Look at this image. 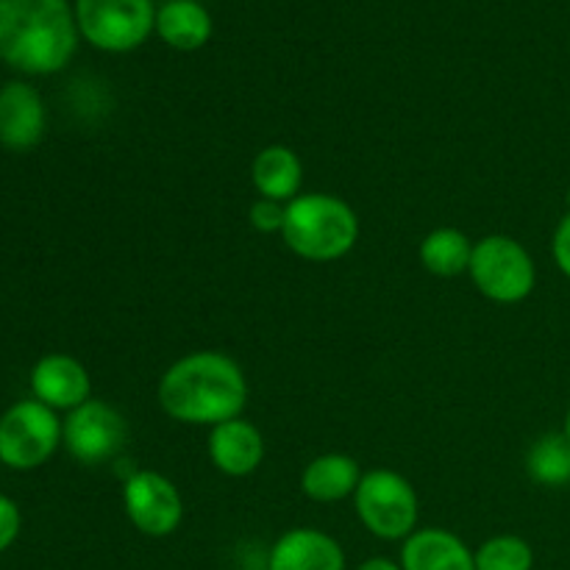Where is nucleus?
Masks as SVG:
<instances>
[{"mask_svg":"<svg viewBox=\"0 0 570 570\" xmlns=\"http://www.w3.org/2000/svg\"><path fill=\"white\" fill-rule=\"evenodd\" d=\"M156 399L167 417L184 426H220L243 417L248 379L237 360L220 351H193L159 379Z\"/></svg>","mask_w":570,"mask_h":570,"instance_id":"nucleus-1","label":"nucleus"},{"mask_svg":"<svg viewBox=\"0 0 570 570\" xmlns=\"http://www.w3.org/2000/svg\"><path fill=\"white\" fill-rule=\"evenodd\" d=\"M78 22L67 0H0V59L26 76L70 65Z\"/></svg>","mask_w":570,"mask_h":570,"instance_id":"nucleus-2","label":"nucleus"},{"mask_svg":"<svg viewBox=\"0 0 570 570\" xmlns=\"http://www.w3.org/2000/svg\"><path fill=\"white\" fill-rule=\"evenodd\" d=\"M282 239L306 262H337L360 239V217L348 200L328 193H301L287 204Z\"/></svg>","mask_w":570,"mask_h":570,"instance_id":"nucleus-3","label":"nucleus"},{"mask_svg":"<svg viewBox=\"0 0 570 570\" xmlns=\"http://www.w3.org/2000/svg\"><path fill=\"white\" fill-rule=\"evenodd\" d=\"M354 510L373 538L395 543L406 540L417 529L421 499L410 479L387 468H376L362 473V482L354 493Z\"/></svg>","mask_w":570,"mask_h":570,"instance_id":"nucleus-4","label":"nucleus"},{"mask_svg":"<svg viewBox=\"0 0 570 570\" xmlns=\"http://www.w3.org/2000/svg\"><path fill=\"white\" fill-rule=\"evenodd\" d=\"M468 276L493 304H521L532 295L538 267L532 254L510 234H490L473 243Z\"/></svg>","mask_w":570,"mask_h":570,"instance_id":"nucleus-5","label":"nucleus"},{"mask_svg":"<svg viewBox=\"0 0 570 570\" xmlns=\"http://www.w3.org/2000/svg\"><path fill=\"white\" fill-rule=\"evenodd\" d=\"M78 33L106 53L139 48L156 28L154 0H76Z\"/></svg>","mask_w":570,"mask_h":570,"instance_id":"nucleus-6","label":"nucleus"},{"mask_svg":"<svg viewBox=\"0 0 570 570\" xmlns=\"http://www.w3.org/2000/svg\"><path fill=\"white\" fill-rule=\"evenodd\" d=\"M61 445V421L42 401H17L0 417V462L11 471L45 465Z\"/></svg>","mask_w":570,"mask_h":570,"instance_id":"nucleus-7","label":"nucleus"},{"mask_svg":"<svg viewBox=\"0 0 570 570\" xmlns=\"http://www.w3.org/2000/svg\"><path fill=\"white\" fill-rule=\"evenodd\" d=\"M128 426L126 417L111 404L98 399H89L87 404L67 412L61 423V443L67 454L81 465H100L120 454L126 445Z\"/></svg>","mask_w":570,"mask_h":570,"instance_id":"nucleus-8","label":"nucleus"},{"mask_svg":"<svg viewBox=\"0 0 570 570\" xmlns=\"http://www.w3.org/2000/svg\"><path fill=\"white\" fill-rule=\"evenodd\" d=\"M122 510L145 538H170L184 521V499L176 484L156 471H137L122 484Z\"/></svg>","mask_w":570,"mask_h":570,"instance_id":"nucleus-9","label":"nucleus"},{"mask_svg":"<svg viewBox=\"0 0 570 570\" xmlns=\"http://www.w3.org/2000/svg\"><path fill=\"white\" fill-rule=\"evenodd\" d=\"M31 393L50 410L72 412L92 395L89 371L70 354H48L33 365Z\"/></svg>","mask_w":570,"mask_h":570,"instance_id":"nucleus-10","label":"nucleus"},{"mask_svg":"<svg viewBox=\"0 0 570 570\" xmlns=\"http://www.w3.org/2000/svg\"><path fill=\"white\" fill-rule=\"evenodd\" d=\"M267 570H345V551L332 534L298 527L284 532L267 551Z\"/></svg>","mask_w":570,"mask_h":570,"instance_id":"nucleus-11","label":"nucleus"},{"mask_svg":"<svg viewBox=\"0 0 570 570\" xmlns=\"http://www.w3.org/2000/svg\"><path fill=\"white\" fill-rule=\"evenodd\" d=\"M209 460L232 479L250 476L265 462V434L245 417L209 429Z\"/></svg>","mask_w":570,"mask_h":570,"instance_id":"nucleus-12","label":"nucleus"},{"mask_svg":"<svg viewBox=\"0 0 570 570\" xmlns=\"http://www.w3.org/2000/svg\"><path fill=\"white\" fill-rule=\"evenodd\" d=\"M45 137L42 95L26 81L0 89V145L9 150H31Z\"/></svg>","mask_w":570,"mask_h":570,"instance_id":"nucleus-13","label":"nucleus"},{"mask_svg":"<svg viewBox=\"0 0 570 570\" xmlns=\"http://www.w3.org/2000/svg\"><path fill=\"white\" fill-rule=\"evenodd\" d=\"M399 562L404 570H476V560L465 540L438 527L415 529L404 540Z\"/></svg>","mask_w":570,"mask_h":570,"instance_id":"nucleus-14","label":"nucleus"},{"mask_svg":"<svg viewBox=\"0 0 570 570\" xmlns=\"http://www.w3.org/2000/svg\"><path fill=\"white\" fill-rule=\"evenodd\" d=\"M362 482L360 462L348 454H321L301 473V493L317 504L351 499Z\"/></svg>","mask_w":570,"mask_h":570,"instance_id":"nucleus-15","label":"nucleus"},{"mask_svg":"<svg viewBox=\"0 0 570 570\" xmlns=\"http://www.w3.org/2000/svg\"><path fill=\"white\" fill-rule=\"evenodd\" d=\"M250 181H254L259 198L289 204L301 195L304 165H301L298 154L287 145H267L256 154L254 165H250Z\"/></svg>","mask_w":570,"mask_h":570,"instance_id":"nucleus-16","label":"nucleus"},{"mask_svg":"<svg viewBox=\"0 0 570 570\" xmlns=\"http://www.w3.org/2000/svg\"><path fill=\"white\" fill-rule=\"evenodd\" d=\"M156 33L176 50H198L212 37V17L195 0H167L156 9Z\"/></svg>","mask_w":570,"mask_h":570,"instance_id":"nucleus-17","label":"nucleus"},{"mask_svg":"<svg viewBox=\"0 0 570 570\" xmlns=\"http://www.w3.org/2000/svg\"><path fill=\"white\" fill-rule=\"evenodd\" d=\"M473 256V243L465 232L454 226L434 228L421 243V265L432 276L456 278L468 273Z\"/></svg>","mask_w":570,"mask_h":570,"instance_id":"nucleus-18","label":"nucleus"},{"mask_svg":"<svg viewBox=\"0 0 570 570\" xmlns=\"http://www.w3.org/2000/svg\"><path fill=\"white\" fill-rule=\"evenodd\" d=\"M527 471L543 488L570 484V443L566 434L551 432L534 440L527 454Z\"/></svg>","mask_w":570,"mask_h":570,"instance_id":"nucleus-19","label":"nucleus"},{"mask_svg":"<svg viewBox=\"0 0 570 570\" xmlns=\"http://www.w3.org/2000/svg\"><path fill=\"white\" fill-rule=\"evenodd\" d=\"M473 560L476 570H532L534 551L518 534H495L473 551Z\"/></svg>","mask_w":570,"mask_h":570,"instance_id":"nucleus-20","label":"nucleus"},{"mask_svg":"<svg viewBox=\"0 0 570 570\" xmlns=\"http://www.w3.org/2000/svg\"><path fill=\"white\" fill-rule=\"evenodd\" d=\"M284 215H287V204H278V200L271 198H256L248 212V220L259 234H282Z\"/></svg>","mask_w":570,"mask_h":570,"instance_id":"nucleus-21","label":"nucleus"},{"mask_svg":"<svg viewBox=\"0 0 570 570\" xmlns=\"http://www.w3.org/2000/svg\"><path fill=\"white\" fill-rule=\"evenodd\" d=\"M22 527L20 507L9 499V495H0V554L6 549H11V543L17 540Z\"/></svg>","mask_w":570,"mask_h":570,"instance_id":"nucleus-22","label":"nucleus"},{"mask_svg":"<svg viewBox=\"0 0 570 570\" xmlns=\"http://www.w3.org/2000/svg\"><path fill=\"white\" fill-rule=\"evenodd\" d=\"M551 254H554L557 267L570 278V212L557 223L554 239H551Z\"/></svg>","mask_w":570,"mask_h":570,"instance_id":"nucleus-23","label":"nucleus"},{"mask_svg":"<svg viewBox=\"0 0 570 570\" xmlns=\"http://www.w3.org/2000/svg\"><path fill=\"white\" fill-rule=\"evenodd\" d=\"M356 570H404V568H401V562L390 560V557H371V560L362 562Z\"/></svg>","mask_w":570,"mask_h":570,"instance_id":"nucleus-24","label":"nucleus"},{"mask_svg":"<svg viewBox=\"0 0 570 570\" xmlns=\"http://www.w3.org/2000/svg\"><path fill=\"white\" fill-rule=\"evenodd\" d=\"M562 434H566L568 443H570V410H568V415H566V429H562Z\"/></svg>","mask_w":570,"mask_h":570,"instance_id":"nucleus-25","label":"nucleus"},{"mask_svg":"<svg viewBox=\"0 0 570 570\" xmlns=\"http://www.w3.org/2000/svg\"><path fill=\"white\" fill-rule=\"evenodd\" d=\"M568 206H570V189H568ZM570 212V209H568Z\"/></svg>","mask_w":570,"mask_h":570,"instance_id":"nucleus-26","label":"nucleus"},{"mask_svg":"<svg viewBox=\"0 0 570 570\" xmlns=\"http://www.w3.org/2000/svg\"><path fill=\"white\" fill-rule=\"evenodd\" d=\"M265 570H267V568H265Z\"/></svg>","mask_w":570,"mask_h":570,"instance_id":"nucleus-27","label":"nucleus"}]
</instances>
